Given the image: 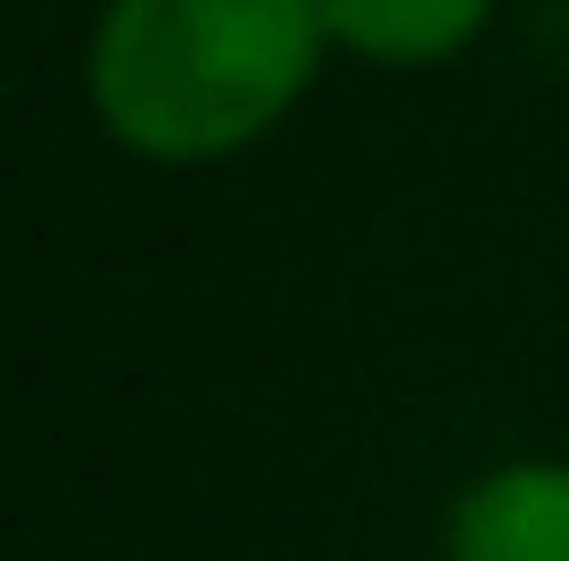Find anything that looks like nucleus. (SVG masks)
<instances>
[{
    "label": "nucleus",
    "instance_id": "nucleus-1",
    "mask_svg": "<svg viewBox=\"0 0 569 561\" xmlns=\"http://www.w3.org/2000/svg\"><path fill=\"white\" fill-rule=\"evenodd\" d=\"M322 50V0H108L83 83L116 149L214 166L306 100Z\"/></svg>",
    "mask_w": 569,
    "mask_h": 561
},
{
    "label": "nucleus",
    "instance_id": "nucleus-2",
    "mask_svg": "<svg viewBox=\"0 0 569 561\" xmlns=\"http://www.w3.org/2000/svg\"><path fill=\"white\" fill-rule=\"evenodd\" d=\"M446 561H569V462H496L446 512Z\"/></svg>",
    "mask_w": 569,
    "mask_h": 561
},
{
    "label": "nucleus",
    "instance_id": "nucleus-3",
    "mask_svg": "<svg viewBox=\"0 0 569 561\" xmlns=\"http://www.w3.org/2000/svg\"><path fill=\"white\" fill-rule=\"evenodd\" d=\"M487 9L496 0H322V33L371 67H446L479 42Z\"/></svg>",
    "mask_w": 569,
    "mask_h": 561
}]
</instances>
